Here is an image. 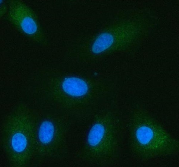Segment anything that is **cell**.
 <instances>
[{
	"instance_id": "5b68a950",
	"label": "cell",
	"mask_w": 179,
	"mask_h": 167,
	"mask_svg": "<svg viewBox=\"0 0 179 167\" xmlns=\"http://www.w3.org/2000/svg\"><path fill=\"white\" fill-rule=\"evenodd\" d=\"M12 146L14 150L17 152L23 151L27 145V141L25 136L21 133H17L13 136Z\"/></svg>"
},
{
	"instance_id": "277c9868",
	"label": "cell",
	"mask_w": 179,
	"mask_h": 167,
	"mask_svg": "<svg viewBox=\"0 0 179 167\" xmlns=\"http://www.w3.org/2000/svg\"><path fill=\"white\" fill-rule=\"evenodd\" d=\"M105 132L103 126L100 124L94 125L91 130L88 137V141L91 146L97 145L103 138Z\"/></svg>"
},
{
	"instance_id": "7a4b0ae2",
	"label": "cell",
	"mask_w": 179,
	"mask_h": 167,
	"mask_svg": "<svg viewBox=\"0 0 179 167\" xmlns=\"http://www.w3.org/2000/svg\"><path fill=\"white\" fill-rule=\"evenodd\" d=\"M62 86L66 93L73 96L84 95L88 90L87 83L82 79L76 77L66 78L63 82Z\"/></svg>"
},
{
	"instance_id": "6da1fadb",
	"label": "cell",
	"mask_w": 179,
	"mask_h": 167,
	"mask_svg": "<svg viewBox=\"0 0 179 167\" xmlns=\"http://www.w3.org/2000/svg\"><path fill=\"white\" fill-rule=\"evenodd\" d=\"M8 14L13 23L24 34L35 39L41 37V31L37 19L32 10L19 1H10Z\"/></svg>"
},
{
	"instance_id": "8992f818",
	"label": "cell",
	"mask_w": 179,
	"mask_h": 167,
	"mask_svg": "<svg viewBox=\"0 0 179 167\" xmlns=\"http://www.w3.org/2000/svg\"><path fill=\"white\" fill-rule=\"evenodd\" d=\"M110 36L108 35H103L99 38L95 43L93 51L95 53L101 52L106 49L110 44Z\"/></svg>"
},
{
	"instance_id": "3957f363",
	"label": "cell",
	"mask_w": 179,
	"mask_h": 167,
	"mask_svg": "<svg viewBox=\"0 0 179 167\" xmlns=\"http://www.w3.org/2000/svg\"><path fill=\"white\" fill-rule=\"evenodd\" d=\"M54 128L53 124L48 121L42 122L39 128L38 136L40 141L46 144L52 140L54 133Z\"/></svg>"
}]
</instances>
